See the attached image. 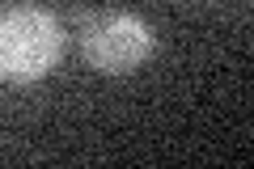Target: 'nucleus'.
Returning <instances> with one entry per match:
<instances>
[{
	"mask_svg": "<svg viewBox=\"0 0 254 169\" xmlns=\"http://www.w3.org/2000/svg\"><path fill=\"white\" fill-rule=\"evenodd\" d=\"M64 55V26L51 9L21 4L0 17V80H43Z\"/></svg>",
	"mask_w": 254,
	"mask_h": 169,
	"instance_id": "nucleus-1",
	"label": "nucleus"
},
{
	"mask_svg": "<svg viewBox=\"0 0 254 169\" xmlns=\"http://www.w3.org/2000/svg\"><path fill=\"white\" fill-rule=\"evenodd\" d=\"M81 21V51L89 68L106 76L136 72L153 55V26L136 13H76Z\"/></svg>",
	"mask_w": 254,
	"mask_h": 169,
	"instance_id": "nucleus-2",
	"label": "nucleus"
}]
</instances>
